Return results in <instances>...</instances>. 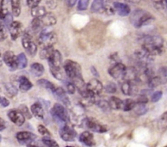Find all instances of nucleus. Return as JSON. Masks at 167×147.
<instances>
[{
  "instance_id": "obj_1",
  "label": "nucleus",
  "mask_w": 167,
  "mask_h": 147,
  "mask_svg": "<svg viewBox=\"0 0 167 147\" xmlns=\"http://www.w3.org/2000/svg\"><path fill=\"white\" fill-rule=\"evenodd\" d=\"M64 69L66 76L71 80V82L77 87L79 92L86 89V85L82 76V68L78 63L73 60H66L64 63Z\"/></svg>"
},
{
  "instance_id": "obj_2",
  "label": "nucleus",
  "mask_w": 167,
  "mask_h": 147,
  "mask_svg": "<svg viewBox=\"0 0 167 147\" xmlns=\"http://www.w3.org/2000/svg\"><path fill=\"white\" fill-rule=\"evenodd\" d=\"M163 39L160 36L153 35L146 36L143 38L142 42V50L150 54L157 55L162 52Z\"/></svg>"
},
{
  "instance_id": "obj_3",
  "label": "nucleus",
  "mask_w": 167,
  "mask_h": 147,
  "mask_svg": "<svg viewBox=\"0 0 167 147\" xmlns=\"http://www.w3.org/2000/svg\"><path fill=\"white\" fill-rule=\"evenodd\" d=\"M153 16L142 9L135 10L131 15V22L135 28H141L153 20Z\"/></svg>"
},
{
  "instance_id": "obj_4",
  "label": "nucleus",
  "mask_w": 167,
  "mask_h": 147,
  "mask_svg": "<svg viewBox=\"0 0 167 147\" xmlns=\"http://www.w3.org/2000/svg\"><path fill=\"white\" fill-rule=\"evenodd\" d=\"M57 42V36L53 31L49 30L48 29H43L38 38V44L43 48L52 47L53 45Z\"/></svg>"
},
{
  "instance_id": "obj_5",
  "label": "nucleus",
  "mask_w": 167,
  "mask_h": 147,
  "mask_svg": "<svg viewBox=\"0 0 167 147\" xmlns=\"http://www.w3.org/2000/svg\"><path fill=\"white\" fill-rule=\"evenodd\" d=\"M22 46L30 55L33 56L37 52V45L32 40V36L29 32L25 31L22 37Z\"/></svg>"
},
{
  "instance_id": "obj_6",
  "label": "nucleus",
  "mask_w": 167,
  "mask_h": 147,
  "mask_svg": "<svg viewBox=\"0 0 167 147\" xmlns=\"http://www.w3.org/2000/svg\"><path fill=\"white\" fill-rule=\"evenodd\" d=\"M126 67L122 63H116L109 69V73L112 77L118 80H124Z\"/></svg>"
},
{
  "instance_id": "obj_7",
  "label": "nucleus",
  "mask_w": 167,
  "mask_h": 147,
  "mask_svg": "<svg viewBox=\"0 0 167 147\" xmlns=\"http://www.w3.org/2000/svg\"><path fill=\"white\" fill-rule=\"evenodd\" d=\"M83 124L87 129H90L91 131H93V132H96V133H103L108 131L106 126L100 124L99 122H97L96 120L91 119V118H86L83 120Z\"/></svg>"
},
{
  "instance_id": "obj_8",
  "label": "nucleus",
  "mask_w": 167,
  "mask_h": 147,
  "mask_svg": "<svg viewBox=\"0 0 167 147\" xmlns=\"http://www.w3.org/2000/svg\"><path fill=\"white\" fill-rule=\"evenodd\" d=\"M52 115H54L56 117H58L60 120H62L65 123H69L70 121L69 113L65 109V107L60 103H56L54 107L52 109Z\"/></svg>"
},
{
  "instance_id": "obj_9",
  "label": "nucleus",
  "mask_w": 167,
  "mask_h": 147,
  "mask_svg": "<svg viewBox=\"0 0 167 147\" xmlns=\"http://www.w3.org/2000/svg\"><path fill=\"white\" fill-rule=\"evenodd\" d=\"M86 89L90 94H92L93 96H96L103 91V85L98 79L94 78L86 85Z\"/></svg>"
},
{
  "instance_id": "obj_10",
  "label": "nucleus",
  "mask_w": 167,
  "mask_h": 147,
  "mask_svg": "<svg viewBox=\"0 0 167 147\" xmlns=\"http://www.w3.org/2000/svg\"><path fill=\"white\" fill-rule=\"evenodd\" d=\"M3 61L11 69V71H14V70H16V69L18 68L16 56L11 50H8V51H6L3 54Z\"/></svg>"
},
{
  "instance_id": "obj_11",
  "label": "nucleus",
  "mask_w": 167,
  "mask_h": 147,
  "mask_svg": "<svg viewBox=\"0 0 167 147\" xmlns=\"http://www.w3.org/2000/svg\"><path fill=\"white\" fill-rule=\"evenodd\" d=\"M60 135L62 140L65 142H73L77 137V132L69 126L65 125L60 130Z\"/></svg>"
},
{
  "instance_id": "obj_12",
  "label": "nucleus",
  "mask_w": 167,
  "mask_h": 147,
  "mask_svg": "<svg viewBox=\"0 0 167 147\" xmlns=\"http://www.w3.org/2000/svg\"><path fill=\"white\" fill-rule=\"evenodd\" d=\"M8 29L12 40H16V38H18V37L21 36L25 32L23 24L19 21H13Z\"/></svg>"
},
{
  "instance_id": "obj_13",
  "label": "nucleus",
  "mask_w": 167,
  "mask_h": 147,
  "mask_svg": "<svg viewBox=\"0 0 167 147\" xmlns=\"http://www.w3.org/2000/svg\"><path fill=\"white\" fill-rule=\"evenodd\" d=\"M8 116L10 119V120L18 126H21L24 125L25 120V118L21 113V112L16 109H12V110L9 111L8 113Z\"/></svg>"
},
{
  "instance_id": "obj_14",
  "label": "nucleus",
  "mask_w": 167,
  "mask_h": 147,
  "mask_svg": "<svg viewBox=\"0 0 167 147\" xmlns=\"http://www.w3.org/2000/svg\"><path fill=\"white\" fill-rule=\"evenodd\" d=\"M49 67H61L62 58L61 54L57 50H54L52 54L48 58Z\"/></svg>"
},
{
  "instance_id": "obj_15",
  "label": "nucleus",
  "mask_w": 167,
  "mask_h": 147,
  "mask_svg": "<svg viewBox=\"0 0 167 147\" xmlns=\"http://www.w3.org/2000/svg\"><path fill=\"white\" fill-rule=\"evenodd\" d=\"M53 94H54V95L56 96V98H57L60 102H61L64 104L65 107H69L70 106V100H69V97L67 96L65 91V89H63V88L57 87Z\"/></svg>"
},
{
  "instance_id": "obj_16",
  "label": "nucleus",
  "mask_w": 167,
  "mask_h": 147,
  "mask_svg": "<svg viewBox=\"0 0 167 147\" xmlns=\"http://www.w3.org/2000/svg\"><path fill=\"white\" fill-rule=\"evenodd\" d=\"M113 7L114 9V11H116L119 16H127L131 14V8L126 3L115 2V3H113Z\"/></svg>"
},
{
  "instance_id": "obj_17",
  "label": "nucleus",
  "mask_w": 167,
  "mask_h": 147,
  "mask_svg": "<svg viewBox=\"0 0 167 147\" xmlns=\"http://www.w3.org/2000/svg\"><path fill=\"white\" fill-rule=\"evenodd\" d=\"M122 92L125 95H132L136 93V86L135 84L133 81H129V80H125L122 85Z\"/></svg>"
},
{
  "instance_id": "obj_18",
  "label": "nucleus",
  "mask_w": 167,
  "mask_h": 147,
  "mask_svg": "<svg viewBox=\"0 0 167 147\" xmlns=\"http://www.w3.org/2000/svg\"><path fill=\"white\" fill-rule=\"evenodd\" d=\"M79 140L81 142L83 143L84 145H86L87 146H92L96 144L93 134L88 131H86L81 133L79 136Z\"/></svg>"
},
{
  "instance_id": "obj_19",
  "label": "nucleus",
  "mask_w": 167,
  "mask_h": 147,
  "mask_svg": "<svg viewBox=\"0 0 167 147\" xmlns=\"http://www.w3.org/2000/svg\"><path fill=\"white\" fill-rule=\"evenodd\" d=\"M35 134L32 133L30 132H19L16 133V138L19 142L24 143L31 142L36 139Z\"/></svg>"
},
{
  "instance_id": "obj_20",
  "label": "nucleus",
  "mask_w": 167,
  "mask_h": 147,
  "mask_svg": "<svg viewBox=\"0 0 167 147\" xmlns=\"http://www.w3.org/2000/svg\"><path fill=\"white\" fill-rule=\"evenodd\" d=\"M106 6H107L106 2L96 0L92 3L91 10L93 13H104V12H106Z\"/></svg>"
},
{
  "instance_id": "obj_21",
  "label": "nucleus",
  "mask_w": 167,
  "mask_h": 147,
  "mask_svg": "<svg viewBox=\"0 0 167 147\" xmlns=\"http://www.w3.org/2000/svg\"><path fill=\"white\" fill-rule=\"evenodd\" d=\"M18 84H19V89L21 92H27L33 87L32 82L25 76H20L18 78Z\"/></svg>"
},
{
  "instance_id": "obj_22",
  "label": "nucleus",
  "mask_w": 167,
  "mask_h": 147,
  "mask_svg": "<svg viewBox=\"0 0 167 147\" xmlns=\"http://www.w3.org/2000/svg\"><path fill=\"white\" fill-rule=\"evenodd\" d=\"M30 111L32 114L38 119H43L44 110L42 104L40 103H34L30 107Z\"/></svg>"
},
{
  "instance_id": "obj_23",
  "label": "nucleus",
  "mask_w": 167,
  "mask_h": 147,
  "mask_svg": "<svg viewBox=\"0 0 167 147\" xmlns=\"http://www.w3.org/2000/svg\"><path fill=\"white\" fill-rule=\"evenodd\" d=\"M43 27L52 26L56 24V19L52 13H47L43 17L40 18Z\"/></svg>"
},
{
  "instance_id": "obj_24",
  "label": "nucleus",
  "mask_w": 167,
  "mask_h": 147,
  "mask_svg": "<svg viewBox=\"0 0 167 147\" xmlns=\"http://www.w3.org/2000/svg\"><path fill=\"white\" fill-rule=\"evenodd\" d=\"M30 72L34 76H41L44 73V67L42 63H34L30 66Z\"/></svg>"
},
{
  "instance_id": "obj_25",
  "label": "nucleus",
  "mask_w": 167,
  "mask_h": 147,
  "mask_svg": "<svg viewBox=\"0 0 167 147\" xmlns=\"http://www.w3.org/2000/svg\"><path fill=\"white\" fill-rule=\"evenodd\" d=\"M165 77H162V76H155L150 78L149 80H148V85L150 88H155L157 87L158 85H162L166 82V80L164 79Z\"/></svg>"
},
{
  "instance_id": "obj_26",
  "label": "nucleus",
  "mask_w": 167,
  "mask_h": 147,
  "mask_svg": "<svg viewBox=\"0 0 167 147\" xmlns=\"http://www.w3.org/2000/svg\"><path fill=\"white\" fill-rule=\"evenodd\" d=\"M109 104L110 108L114 109V110H121L122 108V103L123 101L121 100L120 98H116V97H111L109 100Z\"/></svg>"
},
{
  "instance_id": "obj_27",
  "label": "nucleus",
  "mask_w": 167,
  "mask_h": 147,
  "mask_svg": "<svg viewBox=\"0 0 167 147\" xmlns=\"http://www.w3.org/2000/svg\"><path fill=\"white\" fill-rule=\"evenodd\" d=\"M37 83H38V85H39V86H41L42 88L48 89L49 91H51V92H52V93H54L56 89V87L55 86V85L53 84L52 82L46 80V79H41V80H38Z\"/></svg>"
},
{
  "instance_id": "obj_28",
  "label": "nucleus",
  "mask_w": 167,
  "mask_h": 147,
  "mask_svg": "<svg viewBox=\"0 0 167 147\" xmlns=\"http://www.w3.org/2000/svg\"><path fill=\"white\" fill-rule=\"evenodd\" d=\"M133 110L137 116H144L148 112V107L146 106V104L135 103V105L133 108Z\"/></svg>"
},
{
  "instance_id": "obj_29",
  "label": "nucleus",
  "mask_w": 167,
  "mask_h": 147,
  "mask_svg": "<svg viewBox=\"0 0 167 147\" xmlns=\"http://www.w3.org/2000/svg\"><path fill=\"white\" fill-rule=\"evenodd\" d=\"M47 14V11L44 7L38 6L34 8L31 9V15L34 18H41Z\"/></svg>"
},
{
  "instance_id": "obj_30",
  "label": "nucleus",
  "mask_w": 167,
  "mask_h": 147,
  "mask_svg": "<svg viewBox=\"0 0 167 147\" xmlns=\"http://www.w3.org/2000/svg\"><path fill=\"white\" fill-rule=\"evenodd\" d=\"M50 71L52 76L59 80H65V75L62 71L61 67H50Z\"/></svg>"
},
{
  "instance_id": "obj_31",
  "label": "nucleus",
  "mask_w": 167,
  "mask_h": 147,
  "mask_svg": "<svg viewBox=\"0 0 167 147\" xmlns=\"http://www.w3.org/2000/svg\"><path fill=\"white\" fill-rule=\"evenodd\" d=\"M43 29V25L42 24V21L40 20V18H34L33 19V20L31 21V29L32 31L34 33L42 31Z\"/></svg>"
},
{
  "instance_id": "obj_32",
  "label": "nucleus",
  "mask_w": 167,
  "mask_h": 147,
  "mask_svg": "<svg viewBox=\"0 0 167 147\" xmlns=\"http://www.w3.org/2000/svg\"><path fill=\"white\" fill-rule=\"evenodd\" d=\"M158 129L161 132H166L167 129V112L163 113L158 120Z\"/></svg>"
},
{
  "instance_id": "obj_33",
  "label": "nucleus",
  "mask_w": 167,
  "mask_h": 147,
  "mask_svg": "<svg viewBox=\"0 0 167 147\" xmlns=\"http://www.w3.org/2000/svg\"><path fill=\"white\" fill-rule=\"evenodd\" d=\"M11 5H12V15L14 16L17 17L21 14V2L19 0H12L11 1Z\"/></svg>"
},
{
  "instance_id": "obj_34",
  "label": "nucleus",
  "mask_w": 167,
  "mask_h": 147,
  "mask_svg": "<svg viewBox=\"0 0 167 147\" xmlns=\"http://www.w3.org/2000/svg\"><path fill=\"white\" fill-rule=\"evenodd\" d=\"M16 59H17L18 68L24 69V68H25L27 67L28 60H27L26 56L25 55V54L21 53L20 54H18V56H16Z\"/></svg>"
},
{
  "instance_id": "obj_35",
  "label": "nucleus",
  "mask_w": 167,
  "mask_h": 147,
  "mask_svg": "<svg viewBox=\"0 0 167 147\" xmlns=\"http://www.w3.org/2000/svg\"><path fill=\"white\" fill-rule=\"evenodd\" d=\"M135 101L132 100V99H126L124 100L123 103H122V110H123L124 112H130L133 110V108L135 107Z\"/></svg>"
},
{
  "instance_id": "obj_36",
  "label": "nucleus",
  "mask_w": 167,
  "mask_h": 147,
  "mask_svg": "<svg viewBox=\"0 0 167 147\" xmlns=\"http://www.w3.org/2000/svg\"><path fill=\"white\" fill-rule=\"evenodd\" d=\"M52 47H47V48H43L40 51L39 56L42 59H48V58L51 56V54L53 52Z\"/></svg>"
},
{
  "instance_id": "obj_37",
  "label": "nucleus",
  "mask_w": 167,
  "mask_h": 147,
  "mask_svg": "<svg viewBox=\"0 0 167 147\" xmlns=\"http://www.w3.org/2000/svg\"><path fill=\"white\" fill-rule=\"evenodd\" d=\"M96 104L97 106L100 107L103 112H109L110 109H111L109 103H108L107 101H105V100H99V101L96 102Z\"/></svg>"
},
{
  "instance_id": "obj_38",
  "label": "nucleus",
  "mask_w": 167,
  "mask_h": 147,
  "mask_svg": "<svg viewBox=\"0 0 167 147\" xmlns=\"http://www.w3.org/2000/svg\"><path fill=\"white\" fill-rule=\"evenodd\" d=\"M5 2L6 1H3L1 3V7H0V19L1 20H4L5 17L8 15L10 12H9L8 9V7H7V6L5 4Z\"/></svg>"
},
{
  "instance_id": "obj_39",
  "label": "nucleus",
  "mask_w": 167,
  "mask_h": 147,
  "mask_svg": "<svg viewBox=\"0 0 167 147\" xmlns=\"http://www.w3.org/2000/svg\"><path fill=\"white\" fill-rule=\"evenodd\" d=\"M43 142L47 147H60L57 142L49 137H44L43 138Z\"/></svg>"
},
{
  "instance_id": "obj_40",
  "label": "nucleus",
  "mask_w": 167,
  "mask_h": 147,
  "mask_svg": "<svg viewBox=\"0 0 167 147\" xmlns=\"http://www.w3.org/2000/svg\"><path fill=\"white\" fill-rule=\"evenodd\" d=\"M5 90H6L7 94L11 97H13L17 94V90L12 84H6L5 85Z\"/></svg>"
},
{
  "instance_id": "obj_41",
  "label": "nucleus",
  "mask_w": 167,
  "mask_h": 147,
  "mask_svg": "<svg viewBox=\"0 0 167 147\" xmlns=\"http://www.w3.org/2000/svg\"><path fill=\"white\" fill-rule=\"evenodd\" d=\"M105 90L107 93L114 94L117 92V85L113 82H109L105 86Z\"/></svg>"
},
{
  "instance_id": "obj_42",
  "label": "nucleus",
  "mask_w": 167,
  "mask_h": 147,
  "mask_svg": "<svg viewBox=\"0 0 167 147\" xmlns=\"http://www.w3.org/2000/svg\"><path fill=\"white\" fill-rule=\"evenodd\" d=\"M8 37V30L4 24H0V42L4 41Z\"/></svg>"
},
{
  "instance_id": "obj_43",
  "label": "nucleus",
  "mask_w": 167,
  "mask_h": 147,
  "mask_svg": "<svg viewBox=\"0 0 167 147\" xmlns=\"http://www.w3.org/2000/svg\"><path fill=\"white\" fill-rule=\"evenodd\" d=\"M20 112H21V113L24 116L25 118L26 117L28 119H30L31 117H32L30 113V110H29V109L27 108L26 106H25V105L20 106Z\"/></svg>"
},
{
  "instance_id": "obj_44",
  "label": "nucleus",
  "mask_w": 167,
  "mask_h": 147,
  "mask_svg": "<svg viewBox=\"0 0 167 147\" xmlns=\"http://www.w3.org/2000/svg\"><path fill=\"white\" fill-rule=\"evenodd\" d=\"M89 1L88 0H80L78 2V10L85 11L88 8Z\"/></svg>"
},
{
  "instance_id": "obj_45",
  "label": "nucleus",
  "mask_w": 167,
  "mask_h": 147,
  "mask_svg": "<svg viewBox=\"0 0 167 147\" xmlns=\"http://www.w3.org/2000/svg\"><path fill=\"white\" fill-rule=\"evenodd\" d=\"M65 87L69 94H74L75 93V91H76V87H75V85H74L72 82H70V81H67V80H65Z\"/></svg>"
},
{
  "instance_id": "obj_46",
  "label": "nucleus",
  "mask_w": 167,
  "mask_h": 147,
  "mask_svg": "<svg viewBox=\"0 0 167 147\" xmlns=\"http://www.w3.org/2000/svg\"><path fill=\"white\" fill-rule=\"evenodd\" d=\"M38 130L39 133L42 134L44 137H51V133L49 132L48 129H47L46 127H44L43 125H38Z\"/></svg>"
},
{
  "instance_id": "obj_47",
  "label": "nucleus",
  "mask_w": 167,
  "mask_h": 147,
  "mask_svg": "<svg viewBox=\"0 0 167 147\" xmlns=\"http://www.w3.org/2000/svg\"><path fill=\"white\" fill-rule=\"evenodd\" d=\"M162 91H156L155 93L152 94V97H151V101L153 103H157L158 102L159 100L162 98Z\"/></svg>"
},
{
  "instance_id": "obj_48",
  "label": "nucleus",
  "mask_w": 167,
  "mask_h": 147,
  "mask_svg": "<svg viewBox=\"0 0 167 147\" xmlns=\"http://www.w3.org/2000/svg\"><path fill=\"white\" fill-rule=\"evenodd\" d=\"M39 3H40L39 0H38H38H28V1H27V4H28V6H29L31 9L34 8L36 7H38Z\"/></svg>"
},
{
  "instance_id": "obj_49",
  "label": "nucleus",
  "mask_w": 167,
  "mask_h": 147,
  "mask_svg": "<svg viewBox=\"0 0 167 147\" xmlns=\"http://www.w3.org/2000/svg\"><path fill=\"white\" fill-rule=\"evenodd\" d=\"M3 21H4L5 25L9 28V26L11 25V24L13 22V21H12V14L9 13L8 15L5 17V19L3 20Z\"/></svg>"
},
{
  "instance_id": "obj_50",
  "label": "nucleus",
  "mask_w": 167,
  "mask_h": 147,
  "mask_svg": "<svg viewBox=\"0 0 167 147\" xmlns=\"http://www.w3.org/2000/svg\"><path fill=\"white\" fill-rule=\"evenodd\" d=\"M148 99L147 98V96H146V95H144V94H142V95H140V96L138 98V100H137L136 103L146 104V103H148Z\"/></svg>"
},
{
  "instance_id": "obj_51",
  "label": "nucleus",
  "mask_w": 167,
  "mask_h": 147,
  "mask_svg": "<svg viewBox=\"0 0 167 147\" xmlns=\"http://www.w3.org/2000/svg\"><path fill=\"white\" fill-rule=\"evenodd\" d=\"M159 73L163 76V77H166L167 76V67H162L159 69Z\"/></svg>"
},
{
  "instance_id": "obj_52",
  "label": "nucleus",
  "mask_w": 167,
  "mask_h": 147,
  "mask_svg": "<svg viewBox=\"0 0 167 147\" xmlns=\"http://www.w3.org/2000/svg\"><path fill=\"white\" fill-rule=\"evenodd\" d=\"M47 4L49 8L53 9L56 7L55 6H56V1H47Z\"/></svg>"
},
{
  "instance_id": "obj_53",
  "label": "nucleus",
  "mask_w": 167,
  "mask_h": 147,
  "mask_svg": "<svg viewBox=\"0 0 167 147\" xmlns=\"http://www.w3.org/2000/svg\"><path fill=\"white\" fill-rule=\"evenodd\" d=\"M6 128V122L3 119L0 118V131H3Z\"/></svg>"
},
{
  "instance_id": "obj_54",
  "label": "nucleus",
  "mask_w": 167,
  "mask_h": 147,
  "mask_svg": "<svg viewBox=\"0 0 167 147\" xmlns=\"http://www.w3.org/2000/svg\"><path fill=\"white\" fill-rule=\"evenodd\" d=\"M9 105V101L6 98H2V103H1V106L3 107H8Z\"/></svg>"
},
{
  "instance_id": "obj_55",
  "label": "nucleus",
  "mask_w": 167,
  "mask_h": 147,
  "mask_svg": "<svg viewBox=\"0 0 167 147\" xmlns=\"http://www.w3.org/2000/svg\"><path fill=\"white\" fill-rule=\"evenodd\" d=\"M91 72H92V74L94 76H96V77H99V76H100L99 73H98V71H97V70L95 68V67H91Z\"/></svg>"
},
{
  "instance_id": "obj_56",
  "label": "nucleus",
  "mask_w": 167,
  "mask_h": 147,
  "mask_svg": "<svg viewBox=\"0 0 167 147\" xmlns=\"http://www.w3.org/2000/svg\"><path fill=\"white\" fill-rule=\"evenodd\" d=\"M77 3V1H67V4L69 7H74L75 4Z\"/></svg>"
},
{
  "instance_id": "obj_57",
  "label": "nucleus",
  "mask_w": 167,
  "mask_h": 147,
  "mask_svg": "<svg viewBox=\"0 0 167 147\" xmlns=\"http://www.w3.org/2000/svg\"><path fill=\"white\" fill-rule=\"evenodd\" d=\"M2 64H3V56H2V54L0 51V67L2 66Z\"/></svg>"
},
{
  "instance_id": "obj_58",
  "label": "nucleus",
  "mask_w": 167,
  "mask_h": 147,
  "mask_svg": "<svg viewBox=\"0 0 167 147\" xmlns=\"http://www.w3.org/2000/svg\"><path fill=\"white\" fill-rule=\"evenodd\" d=\"M27 147H39V146H35V145H28V146H27Z\"/></svg>"
},
{
  "instance_id": "obj_59",
  "label": "nucleus",
  "mask_w": 167,
  "mask_h": 147,
  "mask_svg": "<svg viewBox=\"0 0 167 147\" xmlns=\"http://www.w3.org/2000/svg\"><path fill=\"white\" fill-rule=\"evenodd\" d=\"M165 4H166V7H167V1H165Z\"/></svg>"
},
{
  "instance_id": "obj_60",
  "label": "nucleus",
  "mask_w": 167,
  "mask_h": 147,
  "mask_svg": "<svg viewBox=\"0 0 167 147\" xmlns=\"http://www.w3.org/2000/svg\"><path fill=\"white\" fill-rule=\"evenodd\" d=\"M1 103H2V98H0V105H1Z\"/></svg>"
},
{
  "instance_id": "obj_61",
  "label": "nucleus",
  "mask_w": 167,
  "mask_h": 147,
  "mask_svg": "<svg viewBox=\"0 0 167 147\" xmlns=\"http://www.w3.org/2000/svg\"><path fill=\"white\" fill-rule=\"evenodd\" d=\"M1 139H2V137H1V135H0V142H1Z\"/></svg>"
},
{
  "instance_id": "obj_62",
  "label": "nucleus",
  "mask_w": 167,
  "mask_h": 147,
  "mask_svg": "<svg viewBox=\"0 0 167 147\" xmlns=\"http://www.w3.org/2000/svg\"><path fill=\"white\" fill-rule=\"evenodd\" d=\"M66 147H74V146H66Z\"/></svg>"
},
{
  "instance_id": "obj_63",
  "label": "nucleus",
  "mask_w": 167,
  "mask_h": 147,
  "mask_svg": "<svg viewBox=\"0 0 167 147\" xmlns=\"http://www.w3.org/2000/svg\"><path fill=\"white\" fill-rule=\"evenodd\" d=\"M166 147H167V146H166Z\"/></svg>"
}]
</instances>
